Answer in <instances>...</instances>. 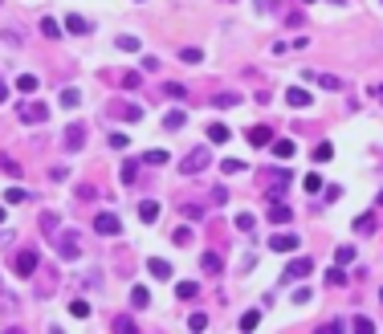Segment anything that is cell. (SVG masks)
I'll return each mask as SVG.
<instances>
[{
    "mask_svg": "<svg viewBox=\"0 0 383 334\" xmlns=\"http://www.w3.org/2000/svg\"><path fill=\"white\" fill-rule=\"evenodd\" d=\"M69 314H74V318H90V301H82V298L69 301Z\"/></svg>",
    "mask_w": 383,
    "mask_h": 334,
    "instance_id": "36",
    "label": "cell"
},
{
    "mask_svg": "<svg viewBox=\"0 0 383 334\" xmlns=\"http://www.w3.org/2000/svg\"><path fill=\"white\" fill-rule=\"evenodd\" d=\"M139 220H143V224H155V220H159V200H143V204H139Z\"/></svg>",
    "mask_w": 383,
    "mask_h": 334,
    "instance_id": "17",
    "label": "cell"
},
{
    "mask_svg": "<svg viewBox=\"0 0 383 334\" xmlns=\"http://www.w3.org/2000/svg\"><path fill=\"white\" fill-rule=\"evenodd\" d=\"M379 301H383V289H379Z\"/></svg>",
    "mask_w": 383,
    "mask_h": 334,
    "instance_id": "55",
    "label": "cell"
},
{
    "mask_svg": "<svg viewBox=\"0 0 383 334\" xmlns=\"http://www.w3.org/2000/svg\"><path fill=\"white\" fill-rule=\"evenodd\" d=\"M115 115L127 118V122H139V118H143V106H135V102H115Z\"/></svg>",
    "mask_w": 383,
    "mask_h": 334,
    "instance_id": "16",
    "label": "cell"
},
{
    "mask_svg": "<svg viewBox=\"0 0 383 334\" xmlns=\"http://www.w3.org/2000/svg\"><path fill=\"white\" fill-rule=\"evenodd\" d=\"M375 204H379V208H383V192H379V196H375Z\"/></svg>",
    "mask_w": 383,
    "mask_h": 334,
    "instance_id": "52",
    "label": "cell"
},
{
    "mask_svg": "<svg viewBox=\"0 0 383 334\" xmlns=\"http://www.w3.org/2000/svg\"><path fill=\"white\" fill-rule=\"evenodd\" d=\"M285 184H290V171H273V175H269V184H265L269 200H278V196L285 192Z\"/></svg>",
    "mask_w": 383,
    "mask_h": 334,
    "instance_id": "10",
    "label": "cell"
},
{
    "mask_svg": "<svg viewBox=\"0 0 383 334\" xmlns=\"http://www.w3.org/2000/svg\"><path fill=\"white\" fill-rule=\"evenodd\" d=\"M302 188H306V192H318V188H322V175H318V171H310V175L302 180Z\"/></svg>",
    "mask_w": 383,
    "mask_h": 334,
    "instance_id": "39",
    "label": "cell"
},
{
    "mask_svg": "<svg viewBox=\"0 0 383 334\" xmlns=\"http://www.w3.org/2000/svg\"><path fill=\"white\" fill-rule=\"evenodd\" d=\"M37 86H41V82H37V74H21V78H17V90H21V94H33Z\"/></svg>",
    "mask_w": 383,
    "mask_h": 334,
    "instance_id": "27",
    "label": "cell"
},
{
    "mask_svg": "<svg viewBox=\"0 0 383 334\" xmlns=\"http://www.w3.org/2000/svg\"><path fill=\"white\" fill-rule=\"evenodd\" d=\"M41 33H45V37H62V25H57L53 17H45V21H41Z\"/></svg>",
    "mask_w": 383,
    "mask_h": 334,
    "instance_id": "38",
    "label": "cell"
},
{
    "mask_svg": "<svg viewBox=\"0 0 383 334\" xmlns=\"http://www.w3.org/2000/svg\"><path fill=\"white\" fill-rule=\"evenodd\" d=\"M183 217H192V220H200V217H204V208H200V204H183Z\"/></svg>",
    "mask_w": 383,
    "mask_h": 334,
    "instance_id": "46",
    "label": "cell"
},
{
    "mask_svg": "<svg viewBox=\"0 0 383 334\" xmlns=\"http://www.w3.org/2000/svg\"><path fill=\"white\" fill-rule=\"evenodd\" d=\"M302 245V236H294V233H278V236H269V249L273 253H294Z\"/></svg>",
    "mask_w": 383,
    "mask_h": 334,
    "instance_id": "9",
    "label": "cell"
},
{
    "mask_svg": "<svg viewBox=\"0 0 383 334\" xmlns=\"http://www.w3.org/2000/svg\"><path fill=\"white\" fill-rule=\"evenodd\" d=\"M200 265H204V273H224V261H220V253H204Z\"/></svg>",
    "mask_w": 383,
    "mask_h": 334,
    "instance_id": "20",
    "label": "cell"
},
{
    "mask_svg": "<svg viewBox=\"0 0 383 334\" xmlns=\"http://www.w3.org/2000/svg\"><path fill=\"white\" fill-rule=\"evenodd\" d=\"M118 180H122L127 188H131V184H139V163H135V159H127V163L118 167Z\"/></svg>",
    "mask_w": 383,
    "mask_h": 334,
    "instance_id": "18",
    "label": "cell"
},
{
    "mask_svg": "<svg viewBox=\"0 0 383 334\" xmlns=\"http://www.w3.org/2000/svg\"><path fill=\"white\" fill-rule=\"evenodd\" d=\"M164 94H167V98H176V102H183V98H188V90H183L180 82H164Z\"/></svg>",
    "mask_w": 383,
    "mask_h": 334,
    "instance_id": "35",
    "label": "cell"
},
{
    "mask_svg": "<svg viewBox=\"0 0 383 334\" xmlns=\"http://www.w3.org/2000/svg\"><path fill=\"white\" fill-rule=\"evenodd\" d=\"M285 102H290L294 110H302V106H310V90H302V86H290V90H285Z\"/></svg>",
    "mask_w": 383,
    "mask_h": 334,
    "instance_id": "15",
    "label": "cell"
},
{
    "mask_svg": "<svg viewBox=\"0 0 383 334\" xmlns=\"http://www.w3.org/2000/svg\"><path fill=\"white\" fill-rule=\"evenodd\" d=\"M310 273H314V261H310V257H294V261H290V269H285V282H290V277H294V282H302V277H310Z\"/></svg>",
    "mask_w": 383,
    "mask_h": 334,
    "instance_id": "6",
    "label": "cell"
},
{
    "mask_svg": "<svg viewBox=\"0 0 383 334\" xmlns=\"http://www.w3.org/2000/svg\"><path fill=\"white\" fill-rule=\"evenodd\" d=\"M147 273L155 277V282H171V265H167L164 257H151V261H147Z\"/></svg>",
    "mask_w": 383,
    "mask_h": 334,
    "instance_id": "11",
    "label": "cell"
},
{
    "mask_svg": "<svg viewBox=\"0 0 383 334\" xmlns=\"http://www.w3.org/2000/svg\"><path fill=\"white\" fill-rule=\"evenodd\" d=\"M375 98H383V86H375Z\"/></svg>",
    "mask_w": 383,
    "mask_h": 334,
    "instance_id": "51",
    "label": "cell"
},
{
    "mask_svg": "<svg viewBox=\"0 0 383 334\" xmlns=\"http://www.w3.org/2000/svg\"><path fill=\"white\" fill-rule=\"evenodd\" d=\"M188 326H192V330H204V326H208V314H192L188 318Z\"/></svg>",
    "mask_w": 383,
    "mask_h": 334,
    "instance_id": "44",
    "label": "cell"
},
{
    "mask_svg": "<svg viewBox=\"0 0 383 334\" xmlns=\"http://www.w3.org/2000/svg\"><path fill=\"white\" fill-rule=\"evenodd\" d=\"M196 294H200V285H196V282H176V298H180V301H192Z\"/></svg>",
    "mask_w": 383,
    "mask_h": 334,
    "instance_id": "21",
    "label": "cell"
},
{
    "mask_svg": "<svg viewBox=\"0 0 383 334\" xmlns=\"http://www.w3.org/2000/svg\"><path fill=\"white\" fill-rule=\"evenodd\" d=\"M131 306H135V310H147V306H151V294L143 289V285H135V289H131Z\"/></svg>",
    "mask_w": 383,
    "mask_h": 334,
    "instance_id": "23",
    "label": "cell"
},
{
    "mask_svg": "<svg viewBox=\"0 0 383 334\" xmlns=\"http://www.w3.org/2000/svg\"><path fill=\"white\" fill-rule=\"evenodd\" d=\"M269 147H273L278 159H294V155H298V143H294V139H273Z\"/></svg>",
    "mask_w": 383,
    "mask_h": 334,
    "instance_id": "14",
    "label": "cell"
},
{
    "mask_svg": "<svg viewBox=\"0 0 383 334\" xmlns=\"http://www.w3.org/2000/svg\"><path fill=\"white\" fill-rule=\"evenodd\" d=\"M326 282H331V285H343V282H347V273H343V269H331V273H326Z\"/></svg>",
    "mask_w": 383,
    "mask_h": 334,
    "instance_id": "48",
    "label": "cell"
},
{
    "mask_svg": "<svg viewBox=\"0 0 383 334\" xmlns=\"http://www.w3.org/2000/svg\"><path fill=\"white\" fill-rule=\"evenodd\" d=\"M171 241H176V245H188V241H192V233H188V229H176V233H171Z\"/></svg>",
    "mask_w": 383,
    "mask_h": 334,
    "instance_id": "49",
    "label": "cell"
},
{
    "mask_svg": "<svg viewBox=\"0 0 383 334\" xmlns=\"http://www.w3.org/2000/svg\"><path fill=\"white\" fill-rule=\"evenodd\" d=\"M269 224H290V220H294V208H290V204L282 200V196H278V200H269Z\"/></svg>",
    "mask_w": 383,
    "mask_h": 334,
    "instance_id": "5",
    "label": "cell"
},
{
    "mask_svg": "<svg viewBox=\"0 0 383 334\" xmlns=\"http://www.w3.org/2000/svg\"><path fill=\"white\" fill-rule=\"evenodd\" d=\"M334 261H338V265H350V261H355V245H338V249H334Z\"/></svg>",
    "mask_w": 383,
    "mask_h": 334,
    "instance_id": "28",
    "label": "cell"
},
{
    "mask_svg": "<svg viewBox=\"0 0 383 334\" xmlns=\"http://www.w3.org/2000/svg\"><path fill=\"white\" fill-rule=\"evenodd\" d=\"M4 204H25V192H21V188H8V192H4Z\"/></svg>",
    "mask_w": 383,
    "mask_h": 334,
    "instance_id": "41",
    "label": "cell"
},
{
    "mask_svg": "<svg viewBox=\"0 0 383 334\" xmlns=\"http://www.w3.org/2000/svg\"><path fill=\"white\" fill-rule=\"evenodd\" d=\"M183 122H188V115H183V110H171V115L164 118V127H167V131H180Z\"/></svg>",
    "mask_w": 383,
    "mask_h": 334,
    "instance_id": "31",
    "label": "cell"
},
{
    "mask_svg": "<svg viewBox=\"0 0 383 334\" xmlns=\"http://www.w3.org/2000/svg\"><path fill=\"white\" fill-rule=\"evenodd\" d=\"M0 224H4V208H0Z\"/></svg>",
    "mask_w": 383,
    "mask_h": 334,
    "instance_id": "53",
    "label": "cell"
},
{
    "mask_svg": "<svg viewBox=\"0 0 383 334\" xmlns=\"http://www.w3.org/2000/svg\"><path fill=\"white\" fill-rule=\"evenodd\" d=\"M331 159H334V147H331V143H318V147H314V163H331Z\"/></svg>",
    "mask_w": 383,
    "mask_h": 334,
    "instance_id": "33",
    "label": "cell"
},
{
    "mask_svg": "<svg viewBox=\"0 0 383 334\" xmlns=\"http://www.w3.org/2000/svg\"><path fill=\"white\" fill-rule=\"evenodd\" d=\"M66 29H69V33H78V37H86V33H90V21L78 17V13H69V17H66Z\"/></svg>",
    "mask_w": 383,
    "mask_h": 334,
    "instance_id": "19",
    "label": "cell"
},
{
    "mask_svg": "<svg viewBox=\"0 0 383 334\" xmlns=\"http://www.w3.org/2000/svg\"><path fill=\"white\" fill-rule=\"evenodd\" d=\"M17 115H21V122H33V127H37V122H45V118H50V106H45V102H25Z\"/></svg>",
    "mask_w": 383,
    "mask_h": 334,
    "instance_id": "4",
    "label": "cell"
},
{
    "mask_svg": "<svg viewBox=\"0 0 383 334\" xmlns=\"http://www.w3.org/2000/svg\"><path fill=\"white\" fill-rule=\"evenodd\" d=\"M53 245H57V253H62L66 261H78V257H82V241H78V233H57L53 236Z\"/></svg>",
    "mask_w": 383,
    "mask_h": 334,
    "instance_id": "3",
    "label": "cell"
},
{
    "mask_svg": "<svg viewBox=\"0 0 383 334\" xmlns=\"http://www.w3.org/2000/svg\"><path fill=\"white\" fill-rule=\"evenodd\" d=\"M261 326V310H245L241 314V330H257Z\"/></svg>",
    "mask_w": 383,
    "mask_h": 334,
    "instance_id": "25",
    "label": "cell"
},
{
    "mask_svg": "<svg viewBox=\"0 0 383 334\" xmlns=\"http://www.w3.org/2000/svg\"><path fill=\"white\" fill-rule=\"evenodd\" d=\"M306 82H314V86H326V90H343V82H338L334 74H318V69H306Z\"/></svg>",
    "mask_w": 383,
    "mask_h": 334,
    "instance_id": "12",
    "label": "cell"
},
{
    "mask_svg": "<svg viewBox=\"0 0 383 334\" xmlns=\"http://www.w3.org/2000/svg\"><path fill=\"white\" fill-rule=\"evenodd\" d=\"M167 159H171V155H167V151H164V147H151V151H147V155H143V163H147V167H164V163H167Z\"/></svg>",
    "mask_w": 383,
    "mask_h": 334,
    "instance_id": "22",
    "label": "cell"
},
{
    "mask_svg": "<svg viewBox=\"0 0 383 334\" xmlns=\"http://www.w3.org/2000/svg\"><path fill=\"white\" fill-rule=\"evenodd\" d=\"M245 139H249L253 147H269V143H273V131H269V127H249Z\"/></svg>",
    "mask_w": 383,
    "mask_h": 334,
    "instance_id": "13",
    "label": "cell"
},
{
    "mask_svg": "<svg viewBox=\"0 0 383 334\" xmlns=\"http://www.w3.org/2000/svg\"><path fill=\"white\" fill-rule=\"evenodd\" d=\"M78 102H82V94H78V90H62V106H66V110H74Z\"/></svg>",
    "mask_w": 383,
    "mask_h": 334,
    "instance_id": "37",
    "label": "cell"
},
{
    "mask_svg": "<svg viewBox=\"0 0 383 334\" xmlns=\"http://www.w3.org/2000/svg\"><path fill=\"white\" fill-rule=\"evenodd\" d=\"M50 180H53V184H62V180H69V167H53V171H50Z\"/></svg>",
    "mask_w": 383,
    "mask_h": 334,
    "instance_id": "47",
    "label": "cell"
},
{
    "mask_svg": "<svg viewBox=\"0 0 383 334\" xmlns=\"http://www.w3.org/2000/svg\"><path fill=\"white\" fill-rule=\"evenodd\" d=\"M0 171H4V175H13V180L21 175V167H17V159H13V155H0Z\"/></svg>",
    "mask_w": 383,
    "mask_h": 334,
    "instance_id": "34",
    "label": "cell"
},
{
    "mask_svg": "<svg viewBox=\"0 0 383 334\" xmlns=\"http://www.w3.org/2000/svg\"><path fill=\"white\" fill-rule=\"evenodd\" d=\"M115 330L118 334H135V322L131 318H115Z\"/></svg>",
    "mask_w": 383,
    "mask_h": 334,
    "instance_id": "42",
    "label": "cell"
},
{
    "mask_svg": "<svg viewBox=\"0 0 383 334\" xmlns=\"http://www.w3.org/2000/svg\"><path fill=\"white\" fill-rule=\"evenodd\" d=\"M127 143H131V139H127V134H122V131H115V134H110V147H115V151H122V147H127Z\"/></svg>",
    "mask_w": 383,
    "mask_h": 334,
    "instance_id": "45",
    "label": "cell"
},
{
    "mask_svg": "<svg viewBox=\"0 0 383 334\" xmlns=\"http://www.w3.org/2000/svg\"><path fill=\"white\" fill-rule=\"evenodd\" d=\"M37 269H41V257H37V249H21L17 257H13V273H17V277H33Z\"/></svg>",
    "mask_w": 383,
    "mask_h": 334,
    "instance_id": "1",
    "label": "cell"
},
{
    "mask_svg": "<svg viewBox=\"0 0 383 334\" xmlns=\"http://www.w3.org/2000/svg\"><path fill=\"white\" fill-rule=\"evenodd\" d=\"M233 224L241 229V233H253V229H257V217H253V212H241V217H236Z\"/></svg>",
    "mask_w": 383,
    "mask_h": 334,
    "instance_id": "32",
    "label": "cell"
},
{
    "mask_svg": "<svg viewBox=\"0 0 383 334\" xmlns=\"http://www.w3.org/2000/svg\"><path fill=\"white\" fill-rule=\"evenodd\" d=\"M62 143H66V151H82V147H86V127H82V122H74V127H66V134H62Z\"/></svg>",
    "mask_w": 383,
    "mask_h": 334,
    "instance_id": "7",
    "label": "cell"
},
{
    "mask_svg": "<svg viewBox=\"0 0 383 334\" xmlns=\"http://www.w3.org/2000/svg\"><path fill=\"white\" fill-rule=\"evenodd\" d=\"M115 45H118V50H122V53H139V37L122 33V37H118V41H115Z\"/></svg>",
    "mask_w": 383,
    "mask_h": 334,
    "instance_id": "30",
    "label": "cell"
},
{
    "mask_svg": "<svg viewBox=\"0 0 383 334\" xmlns=\"http://www.w3.org/2000/svg\"><path fill=\"white\" fill-rule=\"evenodd\" d=\"M180 57L188 62V66H200V62H204V50H196V45H188V50H180Z\"/></svg>",
    "mask_w": 383,
    "mask_h": 334,
    "instance_id": "29",
    "label": "cell"
},
{
    "mask_svg": "<svg viewBox=\"0 0 383 334\" xmlns=\"http://www.w3.org/2000/svg\"><path fill=\"white\" fill-rule=\"evenodd\" d=\"M118 229H122V224H118L115 212H98V217H94V233H102V236H118Z\"/></svg>",
    "mask_w": 383,
    "mask_h": 334,
    "instance_id": "8",
    "label": "cell"
},
{
    "mask_svg": "<svg viewBox=\"0 0 383 334\" xmlns=\"http://www.w3.org/2000/svg\"><path fill=\"white\" fill-rule=\"evenodd\" d=\"M4 98H8V82L0 78V106H4Z\"/></svg>",
    "mask_w": 383,
    "mask_h": 334,
    "instance_id": "50",
    "label": "cell"
},
{
    "mask_svg": "<svg viewBox=\"0 0 383 334\" xmlns=\"http://www.w3.org/2000/svg\"><path fill=\"white\" fill-rule=\"evenodd\" d=\"M355 330H359V334H371V330H375V322H371V318H355Z\"/></svg>",
    "mask_w": 383,
    "mask_h": 334,
    "instance_id": "43",
    "label": "cell"
},
{
    "mask_svg": "<svg viewBox=\"0 0 383 334\" xmlns=\"http://www.w3.org/2000/svg\"><path fill=\"white\" fill-rule=\"evenodd\" d=\"M236 102H241V94H233V90H229V94H217V106H224V110L236 106Z\"/></svg>",
    "mask_w": 383,
    "mask_h": 334,
    "instance_id": "40",
    "label": "cell"
},
{
    "mask_svg": "<svg viewBox=\"0 0 383 334\" xmlns=\"http://www.w3.org/2000/svg\"><path fill=\"white\" fill-rule=\"evenodd\" d=\"M302 4H314V0H302Z\"/></svg>",
    "mask_w": 383,
    "mask_h": 334,
    "instance_id": "54",
    "label": "cell"
},
{
    "mask_svg": "<svg viewBox=\"0 0 383 334\" xmlns=\"http://www.w3.org/2000/svg\"><path fill=\"white\" fill-rule=\"evenodd\" d=\"M355 233H359V236H371V233H375V217H371V212H363V217L355 220Z\"/></svg>",
    "mask_w": 383,
    "mask_h": 334,
    "instance_id": "24",
    "label": "cell"
},
{
    "mask_svg": "<svg viewBox=\"0 0 383 334\" xmlns=\"http://www.w3.org/2000/svg\"><path fill=\"white\" fill-rule=\"evenodd\" d=\"M208 163H212L208 147H192L188 155H183V163H180V167H183V175H200V171H204Z\"/></svg>",
    "mask_w": 383,
    "mask_h": 334,
    "instance_id": "2",
    "label": "cell"
},
{
    "mask_svg": "<svg viewBox=\"0 0 383 334\" xmlns=\"http://www.w3.org/2000/svg\"><path fill=\"white\" fill-rule=\"evenodd\" d=\"M208 139H212V143H229L233 131H229V127H220V122H212V127H208Z\"/></svg>",
    "mask_w": 383,
    "mask_h": 334,
    "instance_id": "26",
    "label": "cell"
}]
</instances>
